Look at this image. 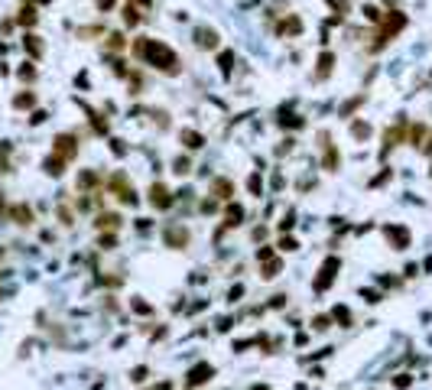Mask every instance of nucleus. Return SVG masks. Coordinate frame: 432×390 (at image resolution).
Listing matches in <instances>:
<instances>
[{
  "label": "nucleus",
  "mask_w": 432,
  "mask_h": 390,
  "mask_svg": "<svg viewBox=\"0 0 432 390\" xmlns=\"http://www.w3.org/2000/svg\"><path fill=\"white\" fill-rule=\"evenodd\" d=\"M130 49H134L137 62H143V65L156 68V72H163V75H179V72H182V59H179V52H175L172 46H166L163 39L137 36L134 42H130Z\"/></svg>",
  "instance_id": "obj_1"
},
{
  "label": "nucleus",
  "mask_w": 432,
  "mask_h": 390,
  "mask_svg": "<svg viewBox=\"0 0 432 390\" xmlns=\"http://www.w3.org/2000/svg\"><path fill=\"white\" fill-rule=\"evenodd\" d=\"M406 23H410V20H406V13H403V10H384V20L377 23L374 42H370L367 49H370V52H380V49L387 46V42H390V39L396 36V33H400V30H406Z\"/></svg>",
  "instance_id": "obj_2"
},
{
  "label": "nucleus",
  "mask_w": 432,
  "mask_h": 390,
  "mask_svg": "<svg viewBox=\"0 0 432 390\" xmlns=\"http://www.w3.org/2000/svg\"><path fill=\"white\" fill-rule=\"evenodd\" d=\"M302 30H306V23H302V16H299V13H283V16L276 20V26H273V33H276L279 39L302 36Z\"/></svg>",
  "instance_id": "obj_3"
},
{
  "label": "nucleus",
  "mask_w": 432,
  "mask_h": 390,
  "mask_svg": "<svg viewBox=\"0 0 432 390\" xmlns=\"http://www.w3.org/2000/svg\"><path fill=\"white\" fill-rule=\"evenodd\" d=\"M192 42H195L198 49H215L218 52V46H221V33L215 30V26H195V33H192Z\"/></svg>",
  "instance_id": "obj_4"
},
{
  "label": "nucleus",
  "mask_w": 432,
  "mask_h": 390,
  "mask_svg": "<svg viewBox=\"0 0 432 390\" xmlns=\"http://www.w3.org/2000/svg\"><path fill=\"white\" fill-rule=\"evenodd\" d=\"M319 147H322V166H325L328 173H338L341 153H338V147L332 143V137H328V134H319Z\"/></svg>",
  "instance_id": "obj_5"
},
{
  "label": "nucleus",
  "mask_w": 432,
  "mask_h": 390,
  "mask_svg": "<svg viewBox=\"0 0 432 390\" xmlns=\"http://www.w3.org/2000/svg\"><path fill=\"white\" fill-rule=\"evenodd\" d=\"M111 189L117 192V199L123 202V205H140V195L130 189V182H127V176H123V173L111 176Z\"/></svg>",
  "instance_id": "obj_6"
},
{
  "label": "nucleus",
  "mask_w": 432,
  "mask_h": 390,
  "mask_svg": "<svg viewBox=\"0 0 432 390\" xmlns=\"http://www.w3.org/2000/svg\"><path fill=\"white\" fill-rule=\"evenodd\" d=\"M338 267H341V260L338 257H328V260L322 263V270H319V277H315V292H325L335 283V273H338Z\"/></svg>",
  "instance_id": "obj_7"
},
{
  "label": "nucleus",
  "mask_w": 432,
  "mask_h": 390,
  "mask_svg": "<svg viewBox=\"0 0 432 390\" xmlns=\"http://www.w3.org/2000/svg\"><path fill=\"white\" fill-rule=\"evenodd\" d=\"M146 199H149V205H153V208H160V211L172 208V202H175V199H172V192L166 189L163 182H153V185H149V195H146Z\"/></svg>",
  "instance_id": "obj_8"
},
{
  "label": "nucleus",
  "mask_w": 432,
  "mask_h": 390,
  "mask_svg": "<svg viewBox=\"0 0 432 390\" xmlns=\"http://www.w3.org/2000/svg\"><path fill=\"white\" fill-rule=\"evenodd\" d=\"M406 134H410V127H406V120L400 117L393 127H387V134H384V150H393V147L406 143Z\"/></svg>",
  "instance_id": "obj_9"
},
{
  "label": "nucleus",
  "mask_w": 432,
  "mask_h": 390,
  "mask_svg": "<svg viewBox=\"0 0 432 390\" xmlns=\"http://www.w3.org/2000/svg\"><path fill=\"white\" fill-rule=\"evenodd\" d=\"M384 237L390 241L393 251H403V247H410V231L400 225H384Z\"/></svg>",
  "instance_id": "obj_10"
},
{
  "label": "nucleus",
  "mask_w": 432,
  "mask_h": 390,
  "mask_svg": "<svg viewBox=\"0 0 432 390\" xmlns=\"http://www.w3.org/2000/svg\"><path fill=\"white\" fill-rule=\"evenodd\" d=\"M52 143H56V153H59V156H65V159H75V156H78V140H75L72 134H59Z\"/></svg>",
  "instance_id": "obj_11"
},
{
  "label": "nucleus",
  "mask_w": 432,
  "mask_h": 390,
  "mask_svg": "<svg viewBox=\"0 0 432 390\" xmlns=\"http://www.w3.org/2000/svg\"><path fill=\"white\" fill-rule=\"evenodd\" d=\"M332 72H335V52L322 49L319 52V62H315V82H325Z\"/></svg>",
  "instance_id": "obj_12"
},
{
  "label": "nucleus",
  "mask_w": 432,
  "mask_h": 390,
  "mask_svg": "<svg viewBox=\"0 0 432 390\" xmlns=\"http://www.w3.org/2000/svg\"><path fill=\"white\" fill-rule=\"evenodd\" d=\"M231 195H234V182L231 179H221V176H218V179L211 182V199H215V202H231Z\"/></svg>",
  "instance_id": "obj_13"
},
{
  "label": "nucleus",
  "mask_w": 432,
  "mask_h": 390,
  "mask_svg": "<svg viewBox=\"0 0 432 390\" xmlns=\"http://www.w3.org/2000/svg\"><path fill=\"white\" fill-rule=\"evenodd\" d=\"M211 374H215V368L201 361V364H195V368L189 371V377H185V384H189V387H198V384H205V380H211Z\"/></svg>",
  "instance_id": "obj_14"
},
{
  "label": "nucleus",
  "mask_w": 432,
  "mask_h": 390,
  "mask_svg": "<svg viewBox=\"0 0 432 390\" xmlns=\"http://www.w3.org/2000/svg\"><path fill=\"white\" fill-rule=\"evenodd\" d=\"M166 244L169 247H185L189 244V231H185L182 225H169L166 228Z\"/></svg>",
  "instance_id": "obj_15"
},
{
  "label": "nucleus",
  "mask_w": 432,
  "mask_h": 390,
  "mask_svg": "<svg viewBox=\"0 0 432 390\" xmlns=\"http://www.w3.org/2000/svg\"><path fill=\"white\" fill-rule=\"evenodd\" d=\"M179 140H182V147H185V150H201V147H205V137H201L198 130H192V127L179 130Z\"/></svg>",
  "instance_id": "obj_16"
},
{
  "label": "nucleus",
  "mask_w": 432,
  "mask_h": 390,
  "mask_svg": "<svg viewBox=\"0 0 432 390\" xmlns=\"http://www.w3.org/2000/svg\"><path fill=\"white\" fill-rule=\"evenodd\" d=\"M276 124H279L283 130H302V127H306V117H299V114H289V111H283V114L276 117Z\"/></svg>",
  "instance_id": "obj_17"
},
{
  "label": "nucleus",
  "mask_w": 432,
  "mask_h": 390,
  "mask_svg": "<svg viewBox=\"0 0 432 390\" xmlns=\"http://www.w3.org/2000/svg\"><path fill=\"white\" fill-rule=\"evenodd\" d=\"M23 46H26V52H30L33 59H42V52H46V46H42V39L36 36V33H26V36H23Z\"/></svg>",
  "instance_id": "obj_18"
},
{
  "label": "nucleus",
  "mask_w": 432,
  "mask_h": 390,
  "mask_svg": "<svg viewBox=\"0 0 432 390\" xmlns=\"http://www.w3.org/2000/svg\"><path fill=\"white\" fill-rule=\"evenodd\" d=\"M65 166H68V159H65V156L52 153V156L46 159V163H42V169H46L49 176H62V173H65Z\"/></svg>",
  "instance_id": "obj_19"
},
{
  "label": "nucleus",
  "mask_w": 432,
  "mask_h": 390,
  "mask_svg": "<svg viewBox=\"0 0 432 390\" xmlns=\"http://www.w3.org/2000/svg\"><path fill=\"white\" fill-rule=\"evenodd\" d=\"M218 68H221L224 78L234 72V52L231 49H218Z\"/></svg>",
  "instance_id": "obj_20"
},
{
  "label": "nucleus",
  "mask_w": 432,
  "mask_h": 390,
  "mask_svg": "<svg viewBox=\"0 0 432 390\" xmlns=\"http://www.w3.org/2000/svg\"><path fill=\"white\" fill-rule=\"evenodd\" d=\"M16 23H20V26H36V23H39V13H36V7H30V4H26L23 10L16 13Z\"/></svg>",
  "instance_id": "obj_21"
},
{
  "label": "nucleus",
  "mask_w": 432,
  "mask_h": 390,
  "mask_svg": "<svg viewBox=\"0 0 432 390\" xmlns=\"http://www.w3.org/2000/svg\"><path fill=\"white\" fill-rule=\"evenodd\" d=\"M120 13H123V23H127V26H140V23H143V10L134 7V4H127Z\"/></svg>",
  "instance_id": "obj_22"
},
{
  "label": "nucleus",
  "mask_w": 432,
  "mask_h": 390,
  "mask_svg": "<svg viewBox=\"0 0 432 390\" xmlns=\"http://www.w3.org/2000/svg\"><path fill=\"white\" fill-rule=\"evenodd\" d=\"M88 120H91V130H94V134H101V137L111 130V127H108V120H104V114L91 111V108H88Z\"/></svg>",
  "instance_id": "obj_23"
},
{
  "label": "nucleus",
  "mask_w": 432,
  "mask_h": 390,
  "mask_svg": "<svg viewBox=\"0 0 432 390\" xmlns=\"http://www.w3.org/2000/svg\"><path fill=\"white\" fill-rule=\"evenodd\" d=\"M224 221H227L231 228H234V225H241V221H244V208L237 205V202H231V205H227V211H224Z\"/></svg>",
  "instance_id": "obj_24"
},
{
  "label": "nucleus",
  "mask_w": 432,
  "mask_h": 390,
  "mask_svg": "<svg viewBox=\"0 0 432 390\" xmlns=\"http://www.w3.org/2000/svg\"><path fill=\"white\" fill-rule=\"evenodd\" d=\"M279 270H283V263H279V260H273V257H267V260H263V270H260V277H263V280H273V277H276Z\"/></svg>",
  "instance_id": "obj_25"
},
{
  "label": "nucleus",
  "mask_w": 432,
  "mask_h": 390,
  "mask_svg": "<svg viewBox=\"0 0 432 390\" xmlns=\"http://www.w3.org/2000/svg\"><path fill=\"white\" fill-rule=\"evenodd\" d=\"M370 134H374V130H370L367 120H354V124H351V137H354V140H367Z\"/></svg>",
  "instance_id": "obj_26"
},
{
  "label": "nucleus",
  "mask_w": 432,
  "mask_h": 390,
  "mask_svg": "<svg viewBox=\"0 0 432 390\" xmlns=\"http://www.w3.org/2000/svg\"><path fill=\"white\" fill-rule=\"evenodd\" d=\"M325 7H332L335 16H348L351 13V0H325Z\"/></svg>",
  "instance_id": "obj_27"
},
{
  "label": "nucleus",
  "mask_w": 432,
  "mask_h": 390,
  "mask_svg": "<svg viewBox=\"0 0 432 390\" xmlns=\"http://www.w3.org/2000/svg\"><path fill=\"white\" fill-rule=\"evenodd\" d=\"M361 104H364V94H358V98H348V101L341 104V111H338V114H341V117H351V111H358Z\"/></svg>",
  "instance_id": "obj_28"
},
{
  "label": "nucleus",
  "mask_w": 432,
  "mask_h": 390,
  "mask_svg": "<svg viewBox=\"0 0 432 390\" xmlns=\"http://www.w3.org/2000/svg\"><path fill=\"white\" fill-rule=\"evenodd\" d=\"M91 185H98V173L82 169V173H78V189H91Z\"/></svg>",
  "instance_id": "obj_29"
},
{
  "label": "nucleus",
  "mask_w": 432,
  "mask_h": 390,
  "mask_svg": "<svg viewBox=\"0 0 432 390\" xmlns=\"http://www.w3.org/2000/svg\"><path fill=\"white\" fill-rule=\"evenodd\" d=\"M104 46H108L111 52H117V49L127 46V36H123V33H108V42H104Z\"/></svg>",
  "instance_id": "obj_30"
},
{
  "label": "nucleus",
  "mask_w": 432,
  "mask_h": 390,
  "mask_svg": "<svg viewBox=\"0 0 432 390\" xmlns=\"http://www.w3.org/2000/svg\"><path fill=\"white\" fill-rule=\"evenodd\" d=\"M33 104H36V94L33 91H23V94L13 98V108H33Z\"/></svg>",
  "instance_id": "obj_31"
},
{
  "label": "nucleus",
  "mask_w": 432,
  "mask_h": 390,
  "mask_svg": "<svg viewBox=\"0 0 432 390\" xmlns=\"http://www.w3.org/2000/svg\"><path fill=\"white\" fill-rule=\"evenodd\" d=\"M364 16H367L370 23H380L384 20V10H380V7H374V4H364Z\"/></svg>",
  "instance_id": "obj_32"
},
{
  "label": "nucleus",
  "mask_w": 432,
  "mask_h": 390,
  "mask_svg": "<svg viewBox=\"0 0 432 390\" xmlns=\"http://www.w3.org/2000/svg\"><path fill=\"white\" fill-rule=\"evenodd\" d=\"M332 319H338L341 325H351V312H348V306H335V309H332Z\"/></svg>",
  "instance_id": "obj_33"
},
{
  "label": "nucleus",
  "mask_w": 432,
  "mask_h": 390,
  "mask_svg": "<svg viewBox=\"0 0 432 390\" xmlns=\"http://www.w3.org/2000/svg\"><path fill=\"white\" fill-rule=\"evenodd\" d=\"M16 75H20L23 82H33V78H36V65H33V62H23V65H20V72H16Z\"/></svg>",
  "instance_id": "obj_34"
},
{
  "label": "nucleus",
  "mask_w": 432,
  "mask_h": 390,
  "mask_svg": "<svg viewBox=\"0 0 432 390\" xmlns=\"http://www.w3.org/2000/svg\"><path fill=\"white\" fill-rule=\"evenodd\" d=\"M10 215H13V218H20V225H30V221H33V215H30V208H26V205H16V208L10 211Z\"/></svg>",
  "instance_id": "obj_35"
},
{
  "label": "nucleus",
  "mask_w": 432,
  "mask_h": 390,
  "mask_svg": "<svg viewBox=\"0 0 432 390\" xmlns=\"http://www.w3.org/2000/svg\"><path fill=\"white\" fill-rule=\"evenodd\" d=\"M94 225H98V228H120V218L117 215H101Z\"/></svg>",
  "instance_id": "obj_36"
},
{
  "label": "nucleus",
  "mask_w": 432,
  "mask_h": 390,
  "mask_svg": "<svg viewBox=\"0 0 432 390\" xmlns=\"http://www.w3.org/2000/svg\"><path fill=\"white\" fill-rule=\"evenodd\" d=\"M101 33H104L101 26H82V30H78V36H82V39H91V36H101Z\"/></svg>",
  "instance_id": "obj_37"
},
{
  "label": "nucleus",
  "mask_w": 432,
  "mask_h": 390,
  "mask_svg": "<svg viewBox=\"0 0 432 390\" xmlns=\"http://www.w3.org/2000/svg\"><path fill=\"white\" fill-rule=\"evenodd\" d=\"M94 7H98L101 13H111L114 7H117V0H94Z\"/></svg>",
  "instance_id": "obj_38"
},
{
  "label": "nucleus",
  "mask_w": 432,
  "mask_h": 390,
  "mask_svg": "<svg viewBox=\"0 0 432 390\" xmlns=\"http://www.w3.org/2000/svg\"><path fill=\"white\" fill-rule=\"evenodd\" d=\"M422 137H426V127H422V124H416V127L410 130V140H413V143H419Z\"/></svg>",
  "instance_id": "obj_39"
},
{
  "label": "nucleus",
  "mask_w": 432,
  "mask_h": 390,
  "mask_svg": "<svg viewBox=\"0 0 432 390\" xmlns=\"http://www.w3.org/2000/svg\"><path fill=\"white\" fill-rule=\"evenodd\" d=\"M312 325H315L319 332H322V329H328V325H332V315H315V322H312Z\"/></svg>",
  "instance_id": "obj_40"
},
{
  "label": "nucleus",
  "mask_w": 432,
  "mask_h": 390,
  "mask_svg": "<svg viewBox=\"0 0 432 390\" xmlns=\"http://www.w3.org/2000/svg\"><path fill=\"white\" fill-rule=\"evenodd\" d=\"M247 189H250L253 195H260V176H257V173H253L250 179H247Z\"/></svg>",
  "instance_id": "obj_41"
},
{
  "label": "nucleus",
  "mask_w": 432,
  "mask_h": 390,
  "mask_svg": "<svg viewBox=\"0 0 432 390\" xmlns=\"http://www.w3.org/2000/svg\"><path fill=\"white\" fill-rule=\"evenodd\" d=\"M172 173L185 176V173H189V159H185V156H182V159H175V169H172Z\"/></svg>",
  "instance_id": "obj_42"
},
{
  "label": "nucleus",
  "mask_w": 432,
  "mask_h": 390,
  "mask_svg": "<svg viewBox=\"0 0 432 390\" xmlns=\"http://www.w3.org/2000/svg\"><path fill=\"white\" fill-rule=\"evenodd\" d=\"M279 247H283V251H296V237H283V241H279Z\"/></svg>",
  "instance_id": "obj_43"
},
{
  "label": "nucleus",
  "mask_w": 432,
  "mask_h": 390,
  "mask_svg": "<svg viewBox=\"0 0 432 390\" xmlns=\"http://www.w3.org/2000/svg\"><path fill=\"white\" fill-rule=\"evenodd\" d=\"M134 312H140V315L146 312V315H149V306L143 303V299H134Z\"/></svg>",
  "instance_id": "obj_44"
},
{
  "label": "nucleus",
  "mask_w": 432,
  "mask_h": 390,
  "mask_svg": "<svg viewBox=\"0 0 432 390\" xmlns=\"http://www.w3.org/2000/svg\"><path fill=\"white\" fill-rule=\"evenodd\" d=\"M111 150H114V153H120V156L127 153V147H123V140H111Z\"/></svg>",
  "instance_id": "obj_45"
},
{
  "label": "nucleus",
  "mask_w": 432,
  "mask_h": 390,
  "mask_svg": "<svg viewBox=\"0 0 432 390\" xmlns=\"http://www.w3.org/2000/svg\"><path fill=\"white\" fill-rule=\"evenodd\" d=\"M127 4H134V7H140V10H146V7H153V0H127Z\"/></svg>",
  "instance_id": "obj_46"
},
{
  "label": "nucleus",
  "mask_w": 432,
  "mask_h": 390,
  "mask_svg": "<svg viewBox=\"0 0 432 390\" xmlns=\"http://www.w3.org/2000/svg\"><path fill=\"white\" fill-rule=\"evenodd\" d=\"M393 384H396V387H410V374H400V377L393 380Z\"/></svg>",
  "instance_id": "obj_47"
},
{
  "label": "nucleus",
  "mask_w": 432,
  "mask_h": 390,
  "mask_svg": "<svg viewBox=\"0 0 432 390\" xmlns=\"http://www.w3.org/2000/svg\"><path fill=\"white\" fill-rule=\"evenodd\" d=\"M387 179H390V173H380V176H377V179H370V185H384Z\"/></svg>",
  "instance_id": "obj_48"
},
{
  "label": "nucleus",
  "mask_w": 432,
  "mask_h": 390,
  "mask_svg": "<svg viewBox=\"0 0 432 390\" xmlns=\"http://www.w3.org/2000/svg\"><path fill=\"white\" fill-rule=\"evenodd\" d=\"M42 120H46V111H36V114L30 117V124H42Z\"/></svg>",
  "instance_id": "obj_49"
},
{
  "label": "nucleus",
  "mask_w": 432,
  "mask_h": 390,
  "mask_svg": "<svg viewBox=\"0 0 432 390\" xmlns=\"http://www.w3.org/2000/svg\"><path fill=\"white\" fill-rule=\"evenodd\" d=\"M143 377H149V371H146V368H137V371H134V380H143Z\"/></svg>",
  "instance_id": "obj_50"
},
{
  "label": "nucleus",
  "mask_w": 432,
  "mask_h": 390,
  "mask_svg": "<svg viewBox=\"0 0 432 390\" xmlns=\"http://www.w3.org/2000/svg\"><path fill=\"white\" fill-rule=\"evenodd\" d=\"M364 296H367V303H380V296H377L374 289H364Z\"/></svg>",
  "instance_id": "obj_51"
},
{
  "label": "nucleus",
  "mask_w": 432,
  "mask_h": 390,
  "mask_svg": "<svg viewBox=\"0 0 432 390\" xmlns=\"http://www.w3.org/2000/svg\"><path fill=\"white\" fill-rule=\"evenodd\" d=\"M257 257H260V260H267V257H273V247H260V254H257Z\"/></svg>",
  "instance_id": "obj_52"
},
{
  "label": "nucleus",
  "mask_w": 432,
  "mask_h": 390,
  "mask_svg": "<svg viewBox=\"0 0 432 390\" xmlns=\"http://www.w3.org/2000/svg\"><path fill=\"white\" fill-rule=\"evenodd\" d=\"M241 292H244V286H234V289H231V303H237V299H241Z\"/></svg>",
  "instance_id": "obj_53"
},
{
  "label": "nucleus",
  "mask_w": 432,
  "mask_h": 390,
  "mask_svg": "<svg viewBox=\"0 0 432 390\" xmlns=\"http://www.w3.org/2000/svg\"><path fill=\"white\" fill-rule=\"evenodd\" d=\"M422 153H426V156H432V137L426 140V147H422Z\"/></svg>",
  "instance_id": "obj_54"
},
{
  "label": "nucleus",
  "mask_w": 432,
  "mask_h": 390,
  "mask_svg": "<svg viewBox=\"0 0 432 390\" xmlns=\"http://www.w3.org/2000/svg\"><path fill=\"white\" fill-rule=\"evenodd\" d=\"M153 390H172V384H169V380H166V384H160V387H153Z\"/></svg>",
  "instance_id": "obj_55"
},
{
  "label": "nucleus",
  "mask_w": 432,
  "mask_h": 390,
  "mask_svg": "<svg viewBox=\"0 0 432 390\" xmlns=\"http://www.w3.org/2000/svg\"><path fill=\"white\" fill-rule=\"evenodd\" d=\"M39 4H49V0H39Z\"/></svg>",
  "instance_id": "obj_56"
}]
</instances>
